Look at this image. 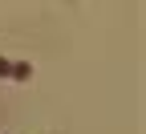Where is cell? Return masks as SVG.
Masks as SVG:
<instances>
[{"instance_id":"6da1fadb","label":"cell","mask_w":146,"mask_h":134,"mask_svg":"<svg viewBox=\"0 0 146 134\" xmlns=\"http://www.w3.org/2000/svg\"><path fill=\"white\" fill-rule=\"evenodd\" d=\"M8 73H12V65L4 61V57H0V77H8Z\"/></svg>"}]
</instances>
